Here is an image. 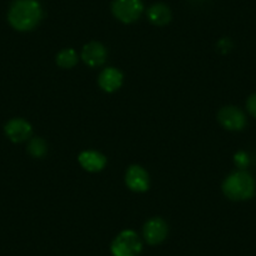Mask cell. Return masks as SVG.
<instances>
[{
	"mask_svg": "<svg viewBox=\"0 0 256 256\" xmlns=\"http://www.w3.org/2000/svg\"><path fill=\"white\" fill-rule=\"evenodd\" d=\"M43 12L36 0H16L9 10L8 19L14 29L30 30L42 20Z\"/></svg>",
	"mask_w": 256,
	"mask_h": 256,
	"instance_id": "cell-1",
	"label": "cell"
},
{
	"mask_svg": "<svg viewBox=\"0 0 256 256\" xmlns=\"http://www.w3.org/2000/svg\"><path fill=\"white\" fill-rule=\"evenodd\" d=\"M222 191L230 200L245 201L255 194V182L250 174L245 171H236L225 180Z\"/></svg>",
	"mask_w": 256,
	"mask_h": 256,
	"instance_id": "cell-2",
	"label": "cell"
},
{
	"mask_svg": "<svg viewBox=\"0 0 256 256\" xmlns=\"http://www.w3.org/2000/svg\"><path fill=\"white\" fill-rule=\"evenodd\" d=\"M141 250V241L137 234L132 230L122 231L110 246L113 256H137Z\"/></svg>",
	"mask_w": 256,
	"mask_h": 256,
	"instance_id": "cell-3",
	"label": "cell"
},
{
	"mask_svg": "<svg viewBox=\"0 0 256 256\" xmlns=\"http://www.w3.org/2000/svg\"><path fill=\"white\" fill-rule=\"evenodd\" d=\"M144 10L141 0H114L112 12L118 20L123 23H132L137 20Z\"/></svg>",
	"mask_w": 256,
	"mask_h": 256,
	"instance_id": "cell-4",
	"label": "cell"
},
{
	"mask_svg": "<svg viewBox=\"0 0 256 256\" xmlns=\"http://www.w3.org/2000/svg\"><path fill=\"white\" fill-rule=\"evenodd\" d=\"M218 122L228 131H241L246 126V117L238 108L228 106L218 112Z\"/></svg>",
	"mask_w": 256,
	"mask_h": 256,
	"instance_id": "cell-5",
	"label": "cell"
},
{
	"mask_svg": "<svg viewBox=\"0 0 256 256\" xmlns=\"http://www.w3.org/2000/svg\"><path fill=\"white\" fill-rule=\"evenodd\" d=\"M6 134L9 140L16 144L23 142L32 136V126L22 118H14L6 126Z\"/></svg>",
	"mask_w": 256,
	"mask_h": 256,
	"instance_id": "cell-6",
	"label": "cell"
},
{
	"mask_svg": "<svg viewBox=\"0 0 256 256\" xmlns=\"http://www.w3.org/2000/svg\"><path fill=\"white\" fill-rule=\"evenodd\" d=\"M167 231L168 228H167L166 222L162 218H154L146 222L144 228V235L147 242L151 245H157L166 238Z\"/></svg>",
	"mask_w": 256,
	"mask_h": 256,
	"instance_id": "cell-7",
	"label": "cell"
},
{
	"mask_svg": "<svg viewBox=\"0 0 256 256\" xmlns=\"http://www.w3.org/2000/svg\"><path fill=\"white\" fill-rule=\"evenodd\" d=\"M107 52L106 48L98 42H90L86 44L82 50V59L90 67H100L106 62Z\"/></svg>",
	"mask_w": 256,
	"mask_h": 256,
	"instance_id": "cell-8",
	"label": "cell"
},
{
	"mask_svg": "<svg viewBox=\"0 0 256 256\" xmlns=\"http://www.w3.org/2000/svg\"><path fill=\"white\" fill-rule=\"evenodd\" d=\"M126 184L132 191L144 192L148 188V174L142 167L131 166L126 174Z\"/></svg>",
	"mask_w": 256,
	"mask_h": 256,
	"instance_id": "cell-9",
	"label": "cell"
},
{
	"mask_svg": "<svg viewBox=\"0 0 256 256\" xmlns=\"http://www.w3.org/2000/svg\"><path fill=\"white\" fill-rule=\"evenodd\" d=\"M123 82V76L116 68H107L100 73V78H98V83L100 87L102 88L104 92L112 93L114 90H120Z\"/></svg>",
	"mask_w": 256,
	"mask_h": 256,
	"instance_id": "cell-10",
	"label": "cell"
},
{
	"mask_svg": "<svg viewBox=\"0 0 256 256\" xmlns=\"http://www.w3.org/2000/svg\"><path fill=\"white\" fill-rule=\"evenodd\" d=\"M80 166L88 172H98L104 168L107 160L102 154L96 151H84L78 157Z\"/></svg>",
	"mask_w": 256,
	"mask_h": 256,
	"instance_id": "cell-11",
	"label": "cell"
},
{
	"mask_svg": "<svg viewBox=\"0 0 256 256\" xmlns=\"http://www.w3.org/2000/svg\"><path fill=\"white\" fill-rule=\"evenodd\" d=\"M148 19L154 26H166L171 20V10L164 4H154L150 8Z\"/></svg>",
	"mask_w": 256,
	"mask_h": 256,
	"instance_id": "cell-12",
	"label": "cell"
},
{
	"mask_svg": "<svg viewBox=\"0 0 256 256\" xmlns=\"http://www.w3.org/2000/svg\"><path fill=\"white\" fill-rule=\"evenodd\" d=\"M56 64L62 68H72L77 64V54L73 49H63L56 56Z\"/></svg>",
	"mask_w": 256,
	"mask_h": 256,
	"instance_id": "cell-13",
	"label": "cell"
},
{
	"mask_svg": "<svg viewBox=\"0 0 256 256\" xmlns=\"http://www.w3.org/2000/svg\"><path fill=\"white\" fill-rule=\"evenodd\" d=\"M29 154L33 157H43L46 154V144L42 138H33L29 142Z\"/></svg>",
	"mask_w": 256,
	"mask_h": 256,
	"instance_id": "cell-14",
	"label": "cell"
},
{
	"mask_svg": "<svg viewBox=\"0 0 256 256\" xmlns=\"http://www.w3.org/2000/svg\"><path fill=\"white\" fill-rule=\"evenodd\" d=\"M235 164L236 166L240 167V168H245L248 164V157L245 152H238L235 154Z\"/></svg>",
	"mask_w": 256,
	"mask_h": 256,
	"instance_id": "cell-15",
	"label": "cell"
},
{
	"mask_svg": "<svg viewBox=\"0 0 256 256\" xmlns=\"http://www.w3.org/2000/svg\"><path fill=\"white\" fill-rule=\"evenodd\" d=\"M246 108H248V113H250L252 117L256 118V93L255 94H251L248 97V102H246Z\"/></svg>",
	"mask_w": 256,
	"mask_h": 256,
	"instance_id": "cell-16",
	"label": "cell"
},
{
	"mask_svg": "<svg viewBox=\"0 0 256 256\" xmlns=\"http://www.w3.org/2000/svg\"><path fill=\"white\" fill-rule=\"evenodd\" d=\"M231 46H232V44H231V42L228 40V38L221 39V40L218 43V48L221 53H228V52L231 49Z\"/></svg>",
	"mask_w": 256,
	"mask_h": 256,
	"instance_id": "cell-17",
	"label": "cell"
}]
</instances>
